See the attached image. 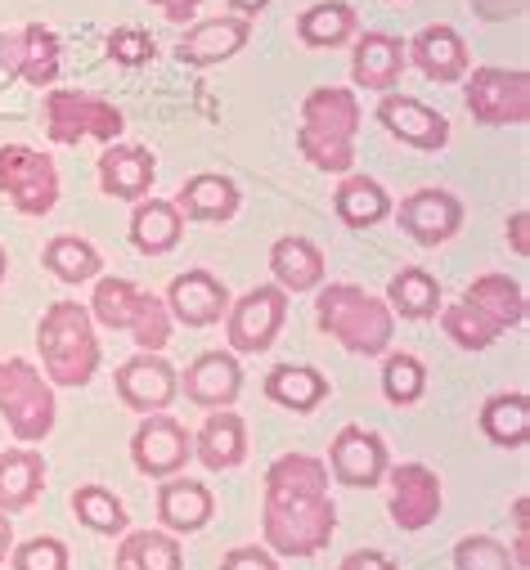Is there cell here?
Masks as SVG:
<instances>
[{"instance_id":"cell-1","label":"cell","mask_w":530,"mask_h":570,"mask_svg":"<svg viewBox=\"0 0 530 570\" xmlns=\"http://www.w3.org/2000/svg\"><path fill=\"white\" fill-rule=\"evenodd\" d=\"M261 539L275 557H315L337 534V503L328 499V463L315 454H284L265 468Z\"/></svg>"},{"instance_id":"cell-2","label":"cell","mask_w":530,"mask_h":570,"mask_svg":"<svg viewBox=\"0 0 530 570\" xmlns=\"http://www.w3.org/2000/svg\"><path fill=\"white\" fill-rule=\"evenodd\" d=\"M355 130H360V99L346 86H320L302 104L297 149L315 171L346 176L355 167Z\"/></svg>"},{"instance_id":"cell-3","label":"cell","mask_w":530,"mask_h":570,"mask_svg":"<svg viewBox=\"0 0 530 570\" xmlns=\"http://www.w3.org/2000/svg\"><path fill=\"white\" fill-rule=\"evenodd\" d=\"M315 320L320 328L351 355H386L391 337H395V315L382 297L364 293L360 283H320V302H315Z\"/></svg>"},{"instance_id":"cell-4","label":"cell","mask_w":530,"mask_h":570,"mask_svg":"<svg viewBox=\"0 0 530 570\" xmlns=\"http://www.w3.org/2000/svg\"><path fill=\"white\" fill-rule=\"evenodd\" d=\"M37 346H41V368L50 386H86L99 373V333L90 320V306L81 302H55L46 306L37 324Z\"/></svg>"},{"instance_id":"cell-5","label":"cell","mask_w":530,"mask_h":570,"mask_svg":"<svg viewBox=\"0 0 530 570\" xmlns=\"http://www.w3.org/2000/svg\"><path fill=\"white\" fill-rule=\"evenodd\" d=\"M90 320L104 328H121L136 337L140 351H167L171 342V311L163 297L136 288L130 278H95V297H90Z\"/></svg>"},{"instance_id":"cell-6","label":"cell","mask_w":530,"mask_h":570,"mask_svg":"<svg viewBox=\"0 0 530 570\" xmlns=\"http://www.w3.org/2000/svg\"><path fill=\"white\" fill-rule=\"evenodd\" d=\"M0 417L10 422V432L23 445H41L55 432V417H59L55 386L23 355L0 360Z\"/></svg>"},{"instance_id":"cell-7","label":"cell","mask_w":530,"mask_h":570,"mask_svg":"<svg viewBox=\"0 0 530 570\" xmlns=\"http://www.w3.org/2000/svg\"><path fill=\"white\" fill-rule=\"evenodd\" d=\"M121 130H126V117L104 95L68 90V86H50L46 90V135L55 139V145H81V139L112 145Z\"/></svg>"},{"instance_id":"cell-8","label":"cell","mask_w":530,"mask_h":570,"mask_svg":"<svg viewBox=\"0 0 530 570\" xmlns=\"http://www.w3.org/2000/svg\"><path fill=\"white\" fill-rule=\"evenodd\" d=\"M463 104L481 126H526L530 121V77L521 68H468Z\"/></svg>"},{"instance_id":"cell-9","label":"cell","mask_w":530,"mask_h":570,"mask_svg":"<svg viewBox=\"0 0 530 570\" xmlns=\"http://www.w3.org/2000/svg\"><path fill=\"white\" fill-rule=\"evenodd\" d=\"M0 194L23 216H50L59 203V167L32 145H0Z\"/></svg>"},{"instance_id":"cell-10","label":"cell","mask_w":530,"mask_h":570,"mask_svg":"<svg viewBox=\"0 0 530 570\" xmlns=\"http://www.w3.org/2000/svg\"><path fill=\"white\" fill-rule=\"evenodd\" d=\"M288 320V293L279 283H261V288L243 293L238 302H229L225 311V337L234 355H261L271 351L279 328Z\"/></svg>"},{"instance_id":"cell-11","label":"cell","mask_w":530,"mask_h":570,"mask_svg":"<svg viewBox=\"0 0 530 570\" xmlns=\"http://www.w3.org/2000/svg\"><path fill=\"white\" fill-rule=\"evenodd\" d=\"M189 459H194V432H185L167 409L145 413L136 436H130V463H136V472L167 481V476H180L189 468Z\"/></svg>"},{"instance_id":"cell-12","label":"cell","mask_w":530,"mask_h":570,"mask_svg":"<svg viewBox=\"0 0 530 570\" xmlns=\"http://www.w3.org/2000/svg\"><path fill=\"white\" fill-rule=\"evenodd\" d=\"M59 68H63V55H59V37L46 28V23H23L14 32H0V72L23 81V86H55L59 81Z\"/></svg>"},{"instance_id":"cell-13","label":"cell","mask_w":530,"mask_h":570,"mask_svg":"<svg viewBox=\"0 0 530 570\" xmlns=\"http://www.w3.org/2000/svg\"><path fill=\"white\" fill-rule=\"evenodd\" d=\"M112 386H117V400L126 409H136L145 417V413H163V409L176 404L180 373L163 360V351H140V355H130L126 364H117Z\"/></svg>"},{"instance_id":"cell-14","label":"cell","mask_w":530,"mask_h":570,"mask_svg":"<svg viewBox=\"0 0 530 570\" xmlns=\"http://www.w3.org/2000/svg\"><path fill=\"white\" fill-rule=\"evenodd\" d=\"M386 445L377 432H369V426H342V432L333 436L328 445V476L337 485H351V490H373L386 481Z\"/></svg>"},{"instance_id":"cell-15","label":"cell","mask_w":530,"mask_h":570,"mask_svg":"<svg viewBox=\"0 0 530 570\" xmlns=\"http://www.w3.org/2000/svg\"><path fill=\"white\" fill-rule=\"evenodd\" d=\"M391 481V521L401 525L405 534L428 530L441 517V476L428 463H401V468H386Z\"/></svg>"},{"instance_id":"cell-16","label":"cell","mask_w":530,"mask_h":570,"mask_svg":"<svg viewBox=\"0 0 530 570\" xmlns=\"http://www.w3.org/2000/svg\"><path fill=\"white\" fill-rule=\"evenodd\" d=\"M377 121H382L386 135H395L401 145L423 149V154H436V149L450 145V121H445V112L428 108V104L414 99V95H395V90H386L382 104H377Z\"/></svg>"},{"instance_id":"cell-17","label":"cell","mask_w":530,"mask_h":570,"mask_svg":"<svg viewBox=\"0 0 530 570\" xmlns=\"http://www.w3.org/2000/svg\"><path fill=\"white\" fill-rule=\"evenodd\" d=\"M395 225L419 247H441L463 229V203L450 189H414L395 207Z\"/></svg>"},{"instance_id":"cell-18","label":"cell","mask_w":530,"mask_h":570,"mask_svg":"<svg viewBox=\"0 0 530 570\" xmlns=\"http://www.w3.org/2000/svg\"><path fill=\"white\" fill-rule=\"evenodd\" d=\"M167 311H171V320L176 324H185V328H212V324H220L225 320V311H229V288L212 274V269H185V274H176L171 278V288H167Z\"/></svg>"},{"instance_id":"cell-19","label":"cell","mask_w":530,"mask_h":570,"mask_svg":"<svg viewBox=\"0 0 530 570\" xmlns=\"http://www.w3.org/2000/svg\"><path fill=\"white\" fill-rule=\"evenodd\" d=\"M180 391L189 404L198 409H234L238 391H243V368L234 351H203L185 373H180Z\"/></svg>"},{"instance_id":"cell-20","label":"cell","mask_w":530,"mask_h":570,"mask_svg":"<svg viewBox=\"0 0 530 570\" xmlns=\"http://www.w3.org/2000/svg\"><path fill=\"white\" fill-rule=\"evenodd\" d=\"M405 59H410L428 81H436V86H454V81H463V72L472 68L468 46H463V37H459L450 23H428L414 41H405Z\"/></svg>"},{"instance_id":"cell-21","label":"cell","mask_w":530,"mask_h":570,"mask_svg":"<svg viewBox=\"0 0 530 570\" xmlns=\"http://www.w3.org/2000/svg\"><path fill=\"white\" fill-rule=\"evenodd\" d=\"M154 180H158V163L140 145H117V139H112V145L99 154V189L108 198H117V203L149 198Z\"/></svg>"},{"instance_id":"cell-22","label":"cell","mask_w":530,"mask_h":570,"mask_svg":"<svg viewBox=\"0 0 530 570\" xmlns=\"http://www.w3.org/2000/svg\"><path fill=\"white\" fill-rule=\"evenodd\" d=\"M252 37V19H238V14H220V19H203L194 23L180 46H176V59L189 63V68H216L225 59H234Z\"/></svg>"},{"instance_id":"cell-23","label":"cell","mask_w":530,"mask_h":570,"mask_svg":"<svg viewBox=\"0 0 530 570\" xmlns=\"http://www.w3.org/2000/svg\"><path fill=\"white\" fill-rule=\"evenodd\" d=\"M405 41L391 32H355V50H351V81L364 90H395L405 72Z\"/></svg>"},{"instance_id":"cell-24","label":"cell","mask_w":530,"mask_h":570,"mask_svg":"<svg viewBox=\"0 0 530 570\" xmlns=\"http://www.w3.org/2000/svg\"><path fill=\"white\" fill-rule=\"evenodd\" d=\"M194 459L207 472H234L247 459V422L234 409H212L194 432Z\"/></svg>"},{"instance_id":"cell-25","label":"cell","mask_w":530,"mask_h":570,"mask_svg":"<svg viewBox=\"0 0 530 570\" xmlns=\"http://www.w3.org/2000/svg\"><path fill=\"white\" fill-rule=\"evenodd\" d=\"M216 517V499L203 481H189V476H167L158 485V521L163 530L171 534H198L207 530Z\"/></svg>"},{"instance_id":"cell-26","label":"cell","mask_w":530,"mask_h":570,"mask_svg":"<svg viewBox=\"0 0 530 570\" xmlns=\"http://www.w3.org/2000/svg\"><path fill=\"white\" fill-rule=\"evenodd\" d=\"M171 203H176V212H180L185 220L225 225V220L238 216L243 194H238V185H234L229 176H220V171H198V176H189V180L180 185V194H176Z\"/></svg>"},{"instance_id":"cell-27","label":"cell","mask_w":530,"mask_h":570,"mask_svg":"<svg viewBox=\"0 0 530 570\" xmlns=\"http://www.w3.org/2000/svg\"><path fill=\"white\" fill-rule=\"evenodd\" d=\"M324 252L302 238V234H284L275 247H271V274L275 283L293 297V293H315L320 283H324Z\"/></svg>"},{"instance_id":"cell-28","label":"cell","mask_w":530,"mask_h":570,"mask_svg":"<svg viewBox=\"0 0 530 570\" xmlns=\"http://www.w3.org/2000/svg\"><path fill=\"white\" fill-rule=\"evenodd\" d=\"M185 238V216L176 212L171 198H140L130 212V243L145 256H167Z\"/></svg>"},{"instance_id":"cell-29","label":"cell","mask_w":530,"mask_h":570,"mask_svg":"<svg viewBox=\"0 0 530 570\" xmlns=\"http://www.w3.org/2000/svg\"><path fill=\"white\" fill-rule=\"evenodd\" d=\"M46 494V459L32 445L0 454V512H23Z\"/></svg>"},{"instance_id":"cell-30","label":"cell","mask_w":530,"mask_h":570,"mask_svg":"<svg viewBox=\"0 0 530 570\" xmlns=\"http://www.w3.org/2000/svg\"><path fill=\"white\" fill-rule=\"evenodd\" d=\"M463 302L477 306L499 333L526 324V288H521L517 278H508V274H481V278H472Z\"/></svg>"},{"instance_id":"cell-31","label":"cell","mask_w":530,"mask_h":570,"mask_svg":"<svg viewBox=\"0 0 530 570\" xmlns=\"http://www.w3.org/2000/svg\"><path fill=\"white\" fill-rule=\"evenodd\" d=\"M328 391H333L328 377L311 364H275L265 373V400L293 413H315L328 400Z\"/></svg>"},{"instance_id":"cell-32","label":"cell","mask_w":530,"mask_h":570,"mask_svg":"<svg viewBox=\"0 0 530 570\" xmlns=\"http://www.w3.org/2000/svg\"><path fill=\"white\" fill-rule=\"evenodd\" d=\"M333 212L346 229H373L391 216V194L373 180V176H342L337 194H333Z\"/></svg>"},{"instance_id":"cell-33","label":"cell","mask_w":530,"mask_h":570,"mask_svg":"<svg viewBox=\"0 0 530 570\" xmlns=\"http://www.w3.org/2000/svg\"><path fill=\"white\" fill-rule=\"evenodd\" d=\"M360 19L346 0H315L311 10L297 14V41L311 50H337L346 41H355Z\"/></svg>"},{"instance_id":"cell-34","label":"cell","mask_w":530,"mask_h":570,"mask_svg":"<svg viewBox=\"0 0 530 570\" xmlns=\"http://www.w3.org/2000/svg\"><path fill=\"white\" fill-rule=\"evenodd\" d=\"M112 570H185V548L171 530H126Z\"/></svg>"},{"instance_id":"cell-35","label":"cell","mask_w":530,"mask_h":570,"mask_svg":"<svg viewBox=\"0 0 530 570\" xmlns=\"http://www.w3.org/2000/svg\"><path fill=\"white\" fill-rule=\"evenodd\" d=\"M382 302L391 306V315H401V320H436V311L445 306L441 283L423 265H405L401 274H391Z\"/></svg>"},{"instance_id":"cell-36","label":"cell","mask_w":530,"mask_h":570,"mask_svg":"<svg viewBox=\"0 0 530 570\" xmlns=\"http://www.w3.org/2000/svg\"><path fill=\"white\" fill-rule=\"evenodd\" d=\"M481 432L490 445L499 450H521L526 436H530V400L521 391H503V395H490L481 404Z\"/></svg>"},{"instance_id":"cell-37","label":"cell","mask_w":530,"mask_h":570,"mask_svg":"<svg viewBox=\"0 0 530 570\" xmlns=\"http://www.w3.org/2000/svg\"><path fill=\"white\" fill-rule=\"evenodd\" d=\"M41 265L59 278V283H68V288H81V283H90V278H99V269H104V256H99V247L90 243V238H77V234H59V238H50L46 243V252H41Z\"/></svg>"},{"instance_id":"cell-38","label":"cell","mask_w":530,"mask_h":570,"mask_svg":"<svg viewBox=\"0 0 530 570\" xmlns=\"http://www.w3.org/2000/svg\"><path fill=\"white\" fill-rule=\"evenodd\" d=\"M68 508H72V517H77L86 530H95V534H126V525H130L126 503H121L112 490H104V485H77L72 499H68Z\"/></svg>"},{"instance_id":"cell-39","label":"cell","mask_w":530,"mask_h":570,"mask_svg":"<svg viewBox=\"0 0 530 570\" xmlns=\"http://www.w3.org/2000/svg\"><path fill=\"white\" fill-rule=\"evenodd\" d=\"M441 315V328H445V337L459 346V351H490L503 333L477 311V306H468V302H454V306H441L436 311Z\"/></svg>"},{"instance_id":"cell-40","label":"cell","mask_w":530,"mask_h":570,"mask_svg":"<svg viewBox=\"0 0 530 570\" xmlns=\"http://www.w3.org/2000/svg\"><path fill=\"white\" fill-rule=\"evenodd\" d=\"M423 391H428V368H423L419 355H410V351L386 355V364H382V395L391 404H401V409L405 404H419Z\"/></svg>"},{"instance_id":"cell-41","label":"cell","mask_w":530,"mask_h":570,"mask_svg":"<svg viewBox=\"0 0 530 570\" xmlns=\"http://www.w3.org/2000/svg\"><path fill=\"white\" fill-rule=\"evenodd\" d=\"M454 570H517V561L494 534H463L454 543Z\"/></svg>"},{"instance_id":"cell-42","label":"cell","mask_w":530,"mask_h":570,"mask_svg":"<svg viewBox=\"0 0 530 570\" xmlns=\"http://www.w3.org/2000/svg\"><path fill=\"white\" fill-rule=\"evenodd\" d=\"M10 566L14 570H68L72 557H68V543L55 539V534H37V539H14V552H10Z\"/></svg>"},{"instance_id":"cell-43","label":"cell","mask_w":530,"mask_h":570,"mask_svg":"<svg viewBox=\"0 0 530 570\" xmlns=\"http://www.w3.org/2000/svg\"><path fill=\"white\" fill-rule=\"evenodd\" d=\"M104 50H108V59L121 63V68H145V63H154V55H158V46H154V37H149L145 28H112L108 41H104Z\"/></svg>"},{"instance_id":"cell-44","label":"cell","mask_w":530,"mask_h":570,"mask_svg":"<svg viewBox=\"0 0 530 570\" xmlns=\"http://www.w3.org/2000/svg\"><path fill=\"white\" fill-rule=\"evenodd\" d=\"M220 570H279L275 552L261 548V543H243V548H229L220 557Z\"/></svg>"},{"instance_id":"cell-45","label":"cell","mask_w":530,"mask_h":570,"mask_svg":"<svg viewBox=\"0 0 530 570\" xmlns=\"http://www.w3.org/2000/svg\"><path fill=\"white\" fill-rule=\"evenodd\" d=\"M472 10L485 23H508V19H521L526 14V0H472Z\"/></svg>"},{"instance_id":"cell-46","label":"cell","mask_w":530,"mask_h":570,"mask_svg":"<svg viewBox=\"0 0 530 570\" xmlns=\"http://www.w3.org/2000/svg\"><path fill=\"white\" fill-rule=\"evenodd\" d=\"M337 570H401L386 552H377V548H355V552H346L342 561H337Z\"/></svg>"},{"instance_id":"cell-47","label":"cell","mask_w":530,"mask_h":570,"mask_svg":"<svg viewBox=\"0 0 530 570\" xmlns=\"http://www.w3.org/2000/svg\"><path fill=\"white\" fill-rule=\"evenodd\" d=\"M149 6H158L167 23H189V19L198 14L203 0H149Z\"/></svg>"},{"instance_id":"cell-48","label":"cell","mask_w":530,"mask_h":570,"mask_svg":"<svg viewBox=\"0 0 530 570\" xmlns=\"http://www.w3.org/2000/svg\"><path fill=\"white\" fill-rule=\"evenodd\" d=\"M526 225H530V216H526V212H512V220H508V238H512V252H517V256H530Z\"/></svg>"},{"instance_id":"cell-49","label":"cell","mask_w":530,"mask_h":570,"mask_svg":"<svg viewBox=\"0 0 530 570\" xmlns=\"http://www.w3.org/2000/svg\"><path fill=\"white\" fill-rule=\"evenodd\" d=\"M10 552H14V521L10 512H0V566L10 561Z\"/></svg>"},{"instance_id":"cell-50","label":"cell","mask_w":530,"mask_h":570,"mask_svg":"<svg viewBox=\"0 0 530 570\" xmlns=\"http://www.w3.org/2000/svg\"><path fill=\"white\" fill-rule=\"evenodd\" d=\"M225 6H229L238 19H256L265 6H271V0H225Z\"/></svg>"},{"instance_id":"cell-51","label":"cell","mask_w":530,"mask_h":570,"mask_svg":"<svg viewBox=\"0 0 530 570\" xmlns=\"http://www.w3.org/2000/svg\"><path fill=\"white\" fill-rule=\"evenodd\" d=\"M6 274H10V252L0 247V283H6Z\"/></svg>"}]
</instances>
